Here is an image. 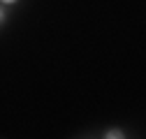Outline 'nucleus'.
Listing matches in <instances>:
<instances>
[{"instance_id":"obj_3","label":"nucleus","mask_w":146,"mask_h":139,"mask_svg":"<svg viewBox=\"0 0 146 139\" xmlns=\"http://www.w3.org/2000/svg\"><path fill=\"white\" fill-rule=\"evenodd\" d=\"M3 3H7V5H9V3H16V0H3Z\"/></svg>"},{"instance_id":"obj_1","label":"nucleus","mask_w":146,"mask_h":139,"mask_svg":"<svg viewBox=\"0 0 146 139\" xmlns=\"http://www.w3.org/2000/svg\"><path fill=\"white\" fill-rule=\"evenodd\" d=\"M107 137H109V139H121V137H123V132H121V130H109V132H107Z\"/></svg>"},{"instance_id":"obj_2","label":"nucleus","mask_w":146,"mask_h":139,"mask_svg":"<svg viewBox=\"0 0 146 139\" xmlns=\"http://www.w3.org/2000/svg\"><path fill=\"white\" fill-rule=\"evenodd\" d=\"M3 21H5V12L0 9V23H3Z\"/></svg>"}]
</instances>
